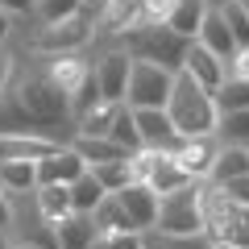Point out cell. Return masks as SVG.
Segmentation results:
<instances>
[{
    "label": "cell",
    "mask_w": 249,
    "mask_h": 249,
    "mask_svg": "<svg viewBox=\"0 0 249 249\" xmlns=\"http://www.w3.org/2000/svg\"><path fill=\"white\" fill-rule=\"evenodd\" d=\"M158 237H196L204 232V216H199V183L183 187L175 196H162L158 208Z\"/></svg>",
    "instance_id": "6"
},
{
    "label": "cell",
    "mask_w": 249,
    "mask_h": 249,
    "mask_svg": "<svg viewBox=\"0 0 249 249\" xmlns=\"http://www.w3.org/2000/svg\"><path fill=\"white\" fill-rule=\"evenodd\" d=\"M96 17H100V9H88L79 17L58 21V25H42L34 37V50L46 54V58H54V54H83V46L96 37Z\"/></svg>",
    "instance_id": "5"
},
{
    "label": "cell",
    "mask_w": 249,
    "mask_h": 249,
    "mask_svg": "<svg viewBox=\"0 0 249 249\" xmlns=\"http://www.w3.org/2000/svg\"><path fill=\"white\" fill-rule=\"evenodd\" d=\"M145 187H150L154 196L162 199V196H175V191H183V187H196V183H191V175L178 166V158H175L170 150H154V166H150Z\"/></svg>",
    "instance_id": "14"
},
{
    "label": "cell",
    "mask_w": 249,
    "mask_h": 249,
    "mask_svg": "<svg viewBox=\"0 0 249 249\" xmlns=\"http://www.w3.org/2000/svg\"><path fill=\"white\" fill-rule=\"evenodd\" d=\"M54 237H58V249H91V241H96V220L75 212L62 224H54Z\"/></svg>",
    "instance_id": "22"
},
{
    "label": "cell",
    "mask_w": 249,
    "mask_h": 249,
    "mask_svg": "<svg viewBox=\"0 0 249 249\" xmlns=\"http://www.w3.org/2000/svg\"><path fill=\"white\" fill-rule=\"evenodd\" d=\"M13 79H17L13 75V54H9V46H0V96L13 88Z\"/></svg>",
    "instance_id": "40"
},
{
    "label": "cell",
    "mask_w": 249,
    "mask_h": 249,
    "mask_svg": "<svg viewBox=\"0 0 249 249\" xmlns=\"http://www.w3.org/2000/svg\"><path fill=\"white\" fill-rule=\"evenodd\" d=\"M199 216H204L208 241H232L249 249V208L232 204L216 183H199Z\"/></svg>",
    "instance_id": "3"
},
{
    "label": "cell",
    "mask_w": 249,
    "mask_h": 249,
    "mask_svg": "<svg viewBox=\"0 0 249 249\" xmlns=\"http://www.w3.org/2000/svg\"><path fill=\"white\" fill-rule=\"evenodd\" d=\"M91 220H96V232H137L133 220H129V212L121 208V199H116V196H108L104 204L91 212Z\"/></svg>",
    "instance_id": "27"
},
{
    "label": "cell",
    "mask_w": 249,
    "mask_h": 249,
    "mask_svg": "<svg viewBox=\"0 0 249 249\" xmlns=\"http://www.w3.org/2000/svg\"><path fill=\"white\" fill-rule=\"evenodd\" d=\"M170 88H175V71H166V67H158V62L133 58L124 104H129V108H166Z\"/></svg>",
    "instance_id": "7"
},
{
    "label": "cell",
    "mask_w": 249,
    "mask_h": 249,
    "mask_svg": "<svg viewBox=\"0 0 249 249\" xmlns=\"http://www.w3.org/2000/svg\"><path fill=\"white\" fill-rule=\"evenodd\" d=\"M212 13V0H178V9L170 13L166 29H175L178 37H187V42H196L199 29H204V17Z\"/></svg>",
    "instance_id": "20"
},
{
    "label": "cell",
    "mask_w": 249,
    "mask_h": 249,
    "mask_svg": "<svg viewBox=\"0 0 249 249\" xmlns=\"http://www.w3.org/2000/svg\"><path fill=\"white\" fill-rule=\"evenodd\" d=\"M124 104H112V100H100L91 112H83L79 121H75V137H108L116 124V112H121Z\"/></svg>",
    "instance_id": "23"
},
{
    "label": "cell",
    "mask_w": 249,
    "mask_h": 249,
    "mask_svg": "<svg viewBox=\"0 0 249 249\" xmlns=\"http://www.w3.org/2000/svg\"><path fill=\"white\" fill-rule=\"evenodd\" d=\"M0 9L9 13V17H29L34 13V0H0Z\"/></svg>",
    "instance_id": "41"
},
{
    "label": "cell",
    "mask_w": 249,
    "mask_h": 249,
    "mask_svg": "<svg viewBox=\"0 0 249 249\" xmlns=\"http://www.w3.org/2000/svg\"><path fill=\"white\" fill-rule=\"evenodd\" d=\"M212 249H241V245H232V241H212Z\"/></svg>",
    "instance_id": "45"
},
{
    "label": "cell",
    "mask_w": 249,
    "mask_h": 249,
    "mask_svg": "<svg viewBox=\"0 0 249 249\" xmlns=\"http://www.w3.org/2000/svg\"><path fill=\"white\" fill-rule=\"evenodd\" d=\"M91 249H145L142 232H96Z\"/></svg>",
    "instance_id": "35"
},
{
    "label": "cell",
    "mask_w": 249,
    "mask_h": 249,
    "mask_svg": "<svg viewBox=\"0 0 249 249\" xmlns=\"http://www.w3.org/2000/svg\"><path fill=\"white\" fill-rule=\"evenodd\" d=\"M178 0H142V25H166Z\"/></svg>",
    "instance_id": "36"
},
{
    "label": "cell",
    "mask_w": 249,
    "mask_h": 249,
    "mask_svg": "<svg viewBox=\"0 0 249 249\" xmlns=\"http://www.w3.org/2000/svg\"><path fill=\"white\" fill-rule=\"evenodd\" d=\"M133 121H137V133H142V150H170L175 154L183 145L166 108H133Z\"/></svg>",
    "instance_id": "9"
},
{
    "label": "cell",
    "mask_w": 249,
    "mask_h": 249,
    "mask_svg": "<svg viewBox=\"0 0 249 249\" xmlns=\"http://www.w3.org/2000/svg\"><path fill=\"white\" fill-rule=\"evenodd\" d=\"M13 96L17 104L25 108L34 133H46V137H58V124L71 121V96L58 88L46 71H25L13 79Z\"/></svg>",
    "instance_id": "1"
},
{
    "label": "cell",
    "mask_w": 249,
    "mask_h": 249,
    "mask_svg": "<svg viewBox=\"0 0 249 249\" xmlns=\"http://www.w3.org/2000/svg\"><path fill=\"white\" fill-rule=\"evenodd\" d=\"M0 191L9 199L37 191V162H0Z\"/></svg>",
    "instance_id": "21"
},
{
    "label": "cell",
    "mask_w": 249,
    "mask_h": 249,
    "mask_svg": "<svg viewBox=\"0 0 249 249\" xmlns=\"http://www.w3.org/2000/svg\"><path fill=\"white\" fill-rule=\"evenodd\" d=\"M220 150H224V142L212 133V137H191V142H183L175 150V158H178V166L191 175V183H212Z\"/></svg>",
    "instance_id": "8"
},
{
    "label": "cell",
    "mask_w": 249,
    "mask_h": 249,
    "mask_svg": "<svg viewBox=\"0 0 249 249\" xmlns=\"http://www.w3.org/2000/svg\"><path fill=\"white\" fill-rule=\"evenodd\" d=\"M204 50H212L220 62H229L232 54H237V42H232V34H229V25H224V17H220V9L212 4V13L204 17V29H199V37H196Z\"/></svg>",
    "instance_id": "19"
},
{
    "label": "cell",
    "mask_w": 249,
    "mask_h": 249,
    "mask_svg": "<svg viewBox=\"0 0 249 249\" xmlns=\"http://www.w3.org/2000/svg\"><path fill=\"white\" fill-rule=\"evenodd\" d=\"M170 249H212V241H208V232H196V237H162Z\"/></svg>",
    "instance_id": "38"
},
{
    "label": "cell",
    "mask_w": 249,
    "mask_h": 249,
    "mask_svg": "<svg viewBox=\"0 0 249 249\" xmlns=\"http://www.w3.org/2000/svg\"><path fill=\"white\" fill-rule=\"evenodd\" d=\"M249 175V145H224L220 158H216V175L212 183H229V178Z\"/></svg>",
    "instance_id": "29"
},
{
    "label": "cell",
    "mask_w": 249,
    "mask_h": 249,
    "mask_svg": "<svg viewBox=\"0 0 249 249\" xmlns=\"http://www.w3.org/2000/svg\"><path fill=\"white\" fill-rule=\"evenodd\" d=\"M129 71H133V58H129V50H108L104 58H96V83H100V96L112 100V104H124V91H129Z\"/></svg>",
    "instance_id": "11"
},
{
    "label": "cell",
    "mask_w": 249,
    "mask_h": 249,
    "mask_svg": "<svg viewBox=\"0 0 249 249\" xmlns=\"http://www.w3.org/2000/svg\"><path fill=\"white\" fill-rule=\"evenodd\" d=\"M34 208L46 224H62L67 216H75V204H71V187H37L34 191Z\"/></svg>",
    "instance_id": "18"
},
{
    "label": "cell",
    "mask_w": 249,
    "mask_h": 249,
    "mask_svg": "<svg viewBox=\"0 0 249 249\" xmlns=\"http://www.w3.org/2000/svg\"><path fill=\"white\" fill-rule=\"evenodd\" d=\"M216 9H220V17H224V25H229L232 42H237V50H245L249 46V4L245 0H220Z\"/></svg>",
    "instance_id": "28"
},
{
    "label": "cell",
    "mask_w": 249,
    "mask_h": 249,
    "mask_svg": "<svg viewBox=\"0 0 249 249\" xmlns=\"http://www.w3.org/2000/svg\"><path fill=\"white\" fill-rule=\"evenodd\" d=\"M0 249H17V241H13L9 232H0Z\"/></svg>",
    "instance_id": "44"
},
{
    "label": "cell",
    "mask_w": 249,
    "mask_h": 249,
    "mask_svg": "<svg viewBox=\"0 0 249 249\" xmlns=\"http://www.w3.org/2000/svg\"><path fill=\"white\" fill-rule=\"evenodd\" d=\"M121 50H129V58H142V62H158L166 71H183V58L191 50L187 37H178L175 29L166 25H137L129 37H121Z\"/></svg>",
    "instance_id": "4"
},
{
    "label": "cell",
    "mask_w": 249,
    "mask_h": 249,
    "mask_svg": "<svg viewBox=\"0 0 249 249\" xmlns=\"http://www.w3.org/2000/svg\"><path fill=\"white\" fill-rule=\"evenodd\" d=\"M224 67H229V79H249V46H245V50H237Z\"/></svg>",
    "instance_id": "39"
},
{
    "label": "cell",
    "mask_w": 249,
    "mask_h": 249,
    "mask_svg": "<svg viewBox=\"0 0 249 249\" xmlns=\"http://www.w3.org/2000/svg\"><path fill=\"white\" fill-rule=\"evenodd\" d=\"M83 175H88V162L71 150V142L62 145V150H54L50 158L37 162V187H71Z\"/></svg>",
    "instance_id": "12"
},
{
    "label": "cell",
    "mask_w": 249,
    "mask_h": 249,
    "mask_svg": "<svg viewBox=\"0 0 249 249\" xmlns=\"http://www.w3.org/2000/svg\"><path fill=\"white\" fill-rule=\"evenodd\" d=\"M71 150L79 154L88 166H100V162H121L129 158V154L121 150L116 142H108V137H71Z\"/></svg>",
    "instance_id": "24"
},
{
    "label": "cell",
    "mask_w": 249,
    "mask_h": 249,
    "mask_svg": "<svg viewBox=\"0 0 249 249\" xmlns=\"http://www.w3.org/2000/svg\"><path fill=\"white\" fill-rule=\"evenodd\" d=\"M62 145H67L62 137L46 133H0V162H42Z\"/></svg>",
    "instance_id": "10"
},
{
    "label": "cell",
    "mask_w": 249,
    "mask_h": 249,
    "mask_svg": "<svg viewBox=\"0 0 249 249\" xmlns=\"http://www.w3.org/2000/svg\"><path fill=\"white\" fill-rule=\"evenodd\" d=\"M116 199H121V208L129 212V220H133V229L142 232V237L158 229V208H162V199L154 196L145 183H129L124 191H116Z\"/></svg>",
    "instance_id": "13"
},
{
    "label": "cell",
    "mask_w": 249,
    "mask_h": 249,
    "mask_svg": "<svg viewBox=\"0 0 249 249\" xmlns=\"http://www.w3.org/2000/svg\"><path fill=\"white\" fill-rule=\"evenodd\" d=\"M245 4H249V0H245Z\"/></svg>",
    "instance_id": "47"
},
{
    "label": "cell",
    "mask_w": 249,
    "mask_h": 249,
    "mask_svg": "<svg viewBox=\"0 0 249 249\" xmlns=\"http://www.w3.org/2000/svg\"><path fill=\"white\" fill-rule=\"evenodd\" d=\"M142 25V0H108L96 17V34L104 37H129Z\"/></svg>",
    "instance_id": "15"
},
{
    "label": "cell",
    "mask_w": 249,
    "mask_h": 249,
    "mask_svg": "<svg viewBox=\"0 0 249 249\" xmlns=\"http://www.w3.org/2000/svg\"><path fill=\"white\" fill-rule=\"evenodd\" d=\"M166 116L175 121L183 142H191V137H212L216 124H220L216 96L208 88H199L187 71L175 75V88H170V100H166Z\"/></svg>",
    "instance_id": "2"
},
{
    "label": "cell",
    "mask_w": 249,
    "mask_h": 249,
    "mask_svg": "<svg viewBox=\"0 0 249 249\" xmlns=\"http://www.w3.org/2000/svg\"><path fill=\"white\" fill-rule=\"evenodd\" d=\"M91 175H96V183L104 187L108 196H116V191H124V187L133 183V166H129V158L121 162H100V166H88Z\"/></svg>",
    "instance_id": "30"
},
{
    "label": "cell",
    "mask_w": 249,
    "mask_h": 249,
    "mask_svg": "<svg viewBox=\"0 0 249 249\" xmlns=\"http://www.w3.org/2000/svg\"><path fill=\"white\" fill-rule=\"evenodd\" d=\"M104 199H108V191L96 183V175H91V170H88L83 178H75V183H71V204H75V212H79V216H91Z\"/></svg>",
    "instance_id": "26"
},
{
    "label": "cell",
    "mask_w": 249,
    "mask_h": 249,
    "mask_svg": "<svg viewBox=\"0 0 249 249\" xmlns=\"http://www.w3.org/2000/svg\"><path fill=\"white\" fill-rule=\"evenodd\" d=\"M108 142H116L124 154L142 150V133H137V121H133V108H129V104L116 112V124H112V133H108Z\"/></svg>",
    "instance_id": "31"
},
{
    "label": "cell",
    "mask_w": 249,
    "mask_h": 249,
    "mask_svg": "<svg viewBox=\"0 0 249 249\" xmlns=\"http://www.w3.org/2000/svg\"><path fill=\"white\" fill-rule=\"evenodd\" d=\"M216 137L224 145H249V108L245 112H224L216 124Z\"/></svg>",
    "instance_id": "32"
},
{
    "label": "cell",
    "mask_w": 249,
    "mask_h": 249,
    "mask_svg": "<svg viewBox=\"0 0 249 249\" xmlns=\"http://www.w3.org/2000/svg\"><path fill=\"white\" fill-rule=\"evenodd\" d=\"M100 100H104V96H100V83H96V67H91V75L83 79V88H79V91L71 96V124L79 121L83 112H91V108H96Z\"/></svg>",
    "instance_id": "34"
},
{
    "label": "cell",
    "mask_w": 249,
    "mask_h": 249,
    "mask_svg": "<svg viewBox=\"0 0 249 249\" xmlns=\"http://www.w3.org/2000/svg\"><path fill=\"white\" fill-rule=\"evenodd\" d=\"M91 9V0H34V17L42 25H58L67 17H79Z\"/></svg>",
    "instance_id": "25"
},
{
    "label": "cell",
    "mask_w": 249,
    "mask_h": 249,
    "mask_svg": "<svg viewBox=\"0 0 249 249\" xmlns=\"http://www.w3.org/2000/svg\"><path fill=\"white\" fill-rule=\"evenodd\" d=\"M42 71L50 75V79L67 91V96H75V91L83 88V79L91 75V62L83 58V54H54V58H46Z\"/></svg>",
    "instance_id": "17"
},
{
    "label": "cell",
    "mask_w": 249,
    "mask_h": 249,
    "mask_svg": "<svg viewBox=\"0 0 249 249\" xmlns=\"http://www.w3.org/2000/svg\"><path fill=\"white\" fill-rule=\"evenodd\" d=\"M17 249H46V245H25V241H17Z\"/></svg>",
    "instance_id": "46"
},
{
    "label": "cell",
    "mask_w": 249,
    "mask_h": 249,
    "mask_svg": "<svg viewBox=\"0 0 249 249\" xmlns=\"http://www.w3.org/2000/svg\"><path fill=\"white\" fill-rule=\"evenodd\" d=\"M183 71L191 75L199 88H208L212 96L224 88V79H229V67H224L212 50H204L199 42H191V50H187V58H183Z\"/></svg>",
    "instance_id": "16"
},
{
    "label": "cell",
    "mask_w": 249,
    "mask_h": 249,
    "mask_svg": "<svg viewBox=\"0 0 249 249\" xmlns=\"http://www.w3.org/2000/svg\"><path fill=\"white\" fill-rule=\"evenodd\" d=\"M224 191V196L232 199V204H245L249 208V175H241V178H229V183H216Z\"/></svg>",
    "instance_id": "37"
},
{
    "label": "cell",
    "mask_w": 249,
    "mask_h": 249,
    "mask_svg": "<svg viewBox=\"0 0 249 249\" xmlns=\"http://www.w3.org/2000/svg\"><path fill=\"white\" fill-rule=\"evenodd\" d=\"M145 249H170V245L158 237V232H145Z\"/></svg>",
    "instance_id": "43"
},
{
    "label": "cell",
    "mask_w": 249,
    "mask_h": 249,
    "mask_svg": "<svg viewBox=\"0 0 249 249\" xmlns=\"http://www.w3.org/2000/svg\"><path fill=\"white\" fill-rule=\"evenodd\" d=\"M13 21H17V17H9V13L0 9V46H9V42H13Z\"/></svg>",
    "instance_id": "42"
},
{
    "label": "cell",
    "mask_w": 249,
    "mask_h": 249,
    "mask_svg": "<svg viewBox=\"0 0 249 249\" xmlns=\"http://www.w3.org/2000/svg\"><path fill=\"white\" fill-rule=\"evenodd\" d=\"M216 108L224 112H245L249 108V79H224V88L216 91Z\"/></svg>",
    "instance_id": "33"
}]
</instances>
